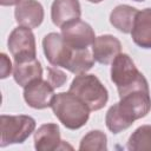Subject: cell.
<instances>
[{
	"mask_svg": "<svg viewBox=\"0 0 151 151\" xmlns=\"http://www.w3.org/2000/svg\"><path fill=\"white\" fill-rule=\"evenodd\" d=\"M51 109L59 122L68 130L83 127L90 118V107L72 92L57 93L52 100Z\"/></svg>",
	"mask_w": 151,
	"mask_h": 151,
	"instance_id": "obj_1",
	"label": "cell"
},
{
	"mask_svg": "<svg viewBox=\"0 0 151 151\" xmlns=\"http://www.w3.org/2000/svg\"><path fill=\"white\" fill-rule=\"evenodd\" d=\"M111 64V80L116 85L119 97L132 90H149L146 78L138 71L129 54L119 53Z\"/></svg>",
	"mask_w": 151,
	"mask_h": 151,
	"instance_id": "obj_2",
	"label": "cell"
},
{
	"mask_svg": "<svg viewBox=\"0 0 151 151\" xmlns=\"http://www.w3.org/2000/svg\"><path fill=\"white\" fill-rule=\"evenodd\" d=\"M68 91L79 97L91 111L101 110L109 100L106 87L94 74H77L72 80Z\"/></svg>",
	"mask_w": 151,
	"mask_h": 151,
	"instance_id": "obj_3",
	"label": "cell"
},
{
	"mask_svg": "<svg viewBox=\"0 0 151 151\" xmlns=\"http://www.w3.org/2000/svg\"><path fill=\"white\" fill-rule=\"evenodd\" d=\"M35 130V120L31 116L19 114L0 117V146L5 147L12 144L24 143Z\"/></svg>",
	"mask_w": 151,
	"mask_h": 151,
	"instance_id": "obj_4",
	"label": "cell"
},
{
	"mask_svg": "<svg viewBox=\"0 0 151 151\" xmlns=\"http://www.w3.org/2000/svg\"><path fill=\"white\" fill-rule=\"evenodd\" d=\"M119 98L117 106L131 123L144 118L151 111L150 90H132Z\"/></svg>",
	"mask_w": 151,
	"mask_h": 151,
	"instance_id": "obj_5",
	"label": "cell"
},
{
	"mask_svg": "<svg viewBox=\"0 0 151 151\" xmlns=\"http://www.w3.org/2000/svg\"><path fill=\"white\" fill-rule=\"evenodd\" d=\"M7 46L14 61H22L37 57L35 38L32 28L25 26L15 27L9 33Z\"/></svg>",
	"mask_w": 151,
	"mask_h": 151,
	"instance_id": "obj_6",
	"label": "cell"
},
{
	"mask_svg": "<svg viewBox=\"0 0 151 151\" xmlns=\"http://www.w3.org/2000/svg\"><path fill=\"white\" fill-rule=\"evenodd\" d=\"M42 50L47 61L52 66L63 68L67 67L74 51V48L67 45L61 33L57 32H51L44 37Z\"/></svg>",
	"mask_w": 151,
	"mask_h": 151,
	"instance_id": "obj_7",
	"label": "cell"
},
{
	"mask_svg": "<svg viewBox=\"0 0 151 151\" xmlns=\"http://www.w3.org/2000/svg\"><path fill=\"white\" fill-rule=\"evenodd\" d=\"M61 35L74 50H85L92 46L96 40V34L91 25L77 19L61 27Z\"/></svg>",
	"mask_w": 151,
	"mask_h": 151,
	"instance_id": "obj_8",
	"label": "cell"
},
{
	"mask_svg": "<svg viewBox=\"0 0 151 151\" xmlns=\"http://www.w3.org/2000/svg\"><path fill=\"white\" fill-rule=\"evenodd\" d=\"M54 96V87L47 79H35L24 87V99L32 109L44 110L51 107Z\"/></svg>",
	"mask_w": 151,
	"mask_h": 151,
	"instance_id": "obj_9",
	"label": "cell"
},
{
	"mask_svg": "<svg viewBox=\"0 0 151 151\" xmlns=\"http://www.w3.org/2000/svg\"><path fill=\"white\" fill-rule=\"evenodd\" d=\"M34 147L38 151H54L72 146L65 144L60 138L59 126L54 123L42 124L34 132Z\"/></svg>",
	"mask_w": 151,
	"mask_h": 151,
	"instance_id": "obj_10",
	"label": "cell"
},
{
	"mask_svg": "<svg viewBox=\"0 0 151 151\" xmlns=\"http://www.w3.org/2000/svg\"><path fill=\"white\" fill-rule=\"evenodd\" d=\"M44 7L37 0H22L15 6L14 18L20 26L37 28L44 20Z\"/></svg>",
	"mask_w": 151,
	"mask_h": 151,
	"instance_id": "obj_11",
	"label": "cell"
},
{
	"mask_svg": "<svg viewBox=\"0 0 151 151\" xmlns=\"http://www.w3.org/2000/svg\"><path fill=\"white\" fill-rule=\"evenodd\" d=\"M122 44L118 38L111 34L96 37L92 44V54L96 61L103 65H109L120 53Z\"/></svg>",
	"mask_w": 151,
	"mask_h": 151,
	"instance_id": "obj_12",
	"label": "cell"
},
{
	"mask_svg": "<svg viewBox=\"0 0 151 151\" xmlns=\"http://www.w3.org/2000/svg\"><path fill=\"white\" fill-rule=\"evenodd\" d=\"M81 7L79 0H54L51 6V19L52 22L63 27L64 25L80 19Z\"/></svg>",
	"mask_w": 151,
	"mask_h": 151,
	"instance_id": "obj_13",
	"label": "cell"
},
{
	"mask_svg": "<svg viewBox=\"0 0 151 151\" xmlns=\"http://www.w3.org/2000/svg\"><path fill=\"white\" fill-rule=\"evenodd\" d=\"M131 37L133 42L142 48H151V8L138 11Z\"/></svg>",
	"mask_w": 151,
	"mask_h": 151,
	"instance_id": "obj_14",
	"label": "cell"
},
{
	"mask_svg": "<svg viewBox=\"0 0 151 151\" xmlns=\"http://www.w3.org/2000/svg\"><path fill=\"white\" fill-rule=\"evenodd\" d=\"M13 78L18 85L25 87L31 81L42 78V67L37 58L22 61H14Z\"/></svg>",
	"mask_w": 151,
	"mask_h": 151,
	"instance_id": "obj_15",
	"label": "cell"
},
{
	"mask_svg": "<svg viewBox=\"0 0 151 151\" xmlns=\"http://www.w3.org/2000/svg\"><path fill=\"white\" fill-rule=\"evenodd\" d=\"M138 9L130 5H118L110 13V22L122 33H131Z\"/></svg>",
	"mask_w": 151,
	"mask_h": 151,
	"instance_id": "obj_16",
	"label": "cell"
},
{
	"mask_svg": "<svg viewBox=\"0 0 151 151\" xmlns=\"http://www.w3.org/2000/svg\"><path fill=\"white\" fill-rule=\"evenodd\" d=\"M94 61L96 60L93 58V54L88 48L74 50L66 70L74 74H83L93 67Z\"/></svg>",
	"mask_w": 151,
	"mask_h": 151,
	"instance_id": "obj_17",
	"label": "cell"
},
{
	"mask_svg": "<svg viewBox=\"0 0 151 151\" xmlns=\"http://www.w3.org/2000/svg\"><path fill=\"white\" fill-rule=\"evenodd\" d=\"M127 149L131 151L151 150V125H142L136 129L127 140Z\"/></svg>",
	"mask_w": 151,
	"mask_h": 151,
	"instance_id": "obj_18",
	"label": "cell"
},
{
	"mask_svg": "<svg viewBox=\"0 0 151 151\" xmlns=\"http://www.w3.org/2000/svg\"><path fill=\"white\" fill-rule=\"evenodd\" d=\"M105 123L106 127L112 132V133H119L123 130L129 129L133 123H131L118 109L117 103L113 104L106 112L105 116Z\"/></svg>",
	"mask_w": 151,
	"mask_h": 151,
	"instance_id": "obj_19",
	"label": "cell"
},
{
	"mask_svg": "<svg viewBox=\"0 0 151 151\" xmlns=\"http://www.w3.org/2000/svg\"><path fill=\"white\" fill-rule=\"evenodd\" d=\"M79 150L84 151H106L107 137L100 130H92L86 133L79 144Z\"/></svg>",
	"mask_w": 151,
	"mask_h": 151,
	"instance_id": "obj_20",
	"label": "cell"
},
{
	"mask_svg": "<svg viewBox=\"0 0 151 151\" xmlns=\"http://www.w3.org/2000/svg\"><path fill=\"white\" fill-rule=\"evenodd\" d=\"M47 80L54 88H58V87H61L66 83L67 76L64 71H61L57 66H48L47 67Z\"/></svg>",
	"mask_w": 151,
	"mask_h": 151,
	"instance_id": "obj_21",
	"label": "cell"
},
{
	"mask_svg": "<svg viewBox=\"0 0 151 151\" xmlns=\"http://www.w3.org/2000/svg\"><path fill=\"white\" fill-rule=\"evenodd\" d=\"M0 59H1V67H0V78L1 79H5L7 78L11 72H12V63L11 60L8 59V57L5 54V53H1L0 54Z\"/></svg>",
	"mask_w": 151,
	"mask_h": 151,
	"instance_id": "obj_22",
	"label": "cell"
},
{
	"mask_svg": "<svg viewBox=\"0 0 151 151\" xmlns=\"http://www.w3.org/2000/svg\"><path fill=\"white\" fill-rule=\"evenodd\" d=\"M22 0H0L1 6H17Z\"/></svg>",
	"mask_w": 151,
	"mask_h": 151,
	"instance_id": "obj_23",
	"label": "cell"
},
{
	"mask_svg": "<svg viewBox=\"0 0 151 151\" xmlns=\"http://www.w3.org/2000/svg\"><path fill=\"white\" fill-rule=\"evenodd\" d=\"M88 2H92V4H99V2H101L103 0H87Z\"/></svg>",
	"mask_w": 151,
	"mask_h": 151,
	"instance_id": "obj_24",
	"label": "cell"
},
{
	"mask_svg": "<svg viewBox=\"0 0 151 151\" xmlns=\"http://www.w3.org/2000/svg\"><path fill=\"white\" fill-rule=\"evenodd\" d=\"M133 1H137V2H143L144 0H133Z\"/></svg>",
	"mask_w": 151,
	"mask_h": 151,
	"instance_id": "obj_25",
	"label": "cell"
}]
</instances>
